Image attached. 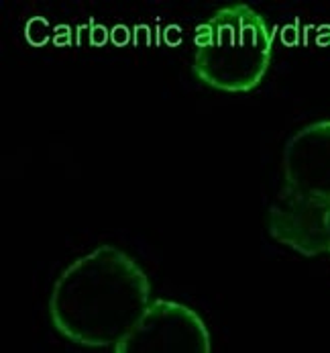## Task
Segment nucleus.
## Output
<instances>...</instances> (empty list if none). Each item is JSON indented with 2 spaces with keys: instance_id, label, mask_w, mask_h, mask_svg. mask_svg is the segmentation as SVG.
Instances as JSON below:
<instances>
[{
  "instance_id": "obj_1",
  "label": "nucleus",
  "mask_w": 330,
  "mask_h": 353,
  "mask_svg": "<svg viewBox=\"0 0 330 353\" xmlns=\"http://www.w3.org/2000/svg\"><path fill=\"white\" fill-rule=\"evenodd\" d=\"M151 303V282L141 265L114 245H98L57 276L49 319L68 341L102 350L114 347Z\"/></svg>"
},
{
  "instance_id": "obj_2",
  "label": "nucleus",
  "mask_w": 330,
  "mask_h": 353,
  "mask_svg": "<svg viewBox=\"0 0 330 353\" xmlns=\"http://www.w3.org/2000/svg\"><path fill=\"white\" fill-rule=\"evenodd\" d=\"M274 57V29L249 4L218 8L196 29L192 72L220 92L255 90Z\"/></svg>"
},
{
  "instance_id": "obj_3",
  "label": "nucleus",
  "mask_w": 330,
  "mask_h": 353,
  "mask_svg": "<svg viewBox=\"0 0 330 353\" xmlns=\"http://www.w3.org/2000/svg\"><path fill=\"white\" fill-rule=\"evenodd\" d=\"M112 353H212L204 319L188 304L157 299Z\"/></svg>"
},
{
  "instance_id": "obj_4",
  "label": "nucleus",
  "mask_w": 330,
  "mask_h": 353,
  "mask_svg": "<svg viewBox=\"0 0 330 353\" xmlns=\"http://www.w3.org/2000/svg\"><path fill=\"white\" fill-rule=\"evenodd\" d=\"M330 202L293 192L285 184L267 210L269 235L300 255L329 253L327 223Z\"/></svg>"
},
{
  "instance_id": "obj_5",
  "label": "nucleus",
  "mask_w": 330,
  "mask_h": 353,
  "mask_svg": "<svg viewBox=\"0 0 330 353\" xmlns=\"http://www.w3.org/2000/svg\"><path fill=\"white\" fill-rule=\"evenodd\" d=\"M282 168L287 188L330 202V119L308 123L287 139Z\"/></svg>"
},
{
  "instance_id": "obj_6",
  "label": "nucleus",
  "mask_w": 330,
  "mask_h": 353,
  "mask_svg": "<svg viewBox=\"0 0 330 353\" xmlns=\"http://www.w3.org/2000/svg\"><path fill=\"white\" fill-rule=\"evenodd\" d=\"M327 239H329V253H330V210H329V223H327Z\"/></svg>"
}]
</instances>
